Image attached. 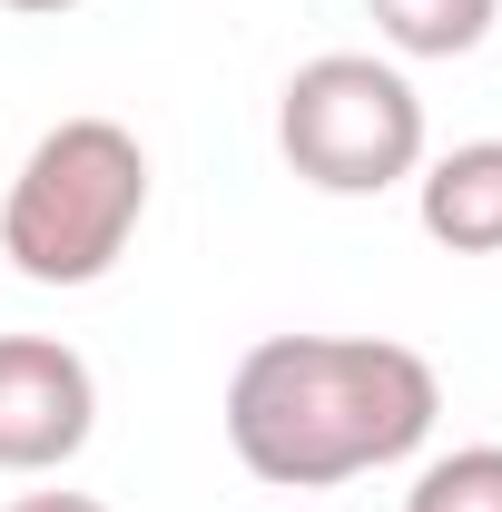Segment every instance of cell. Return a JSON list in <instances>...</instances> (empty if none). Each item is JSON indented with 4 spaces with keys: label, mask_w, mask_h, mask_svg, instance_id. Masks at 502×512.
<instances>
[{
    "label": "cell",
    "mask_w": 502,
    "mask_h": 512,
    "mask_svg": "<svg viewBox=\"0 0 502 512\" xmlns=\"http://www.w3.org/2000/svg\"><path fill=\"white\" fill-rule=\"evenodd\" d=\"M404 512H502V444H453L414 473Z\"/></svg>",
    "instance_id": "7"
},
{
    "label": "cell",
    "mask_w": 502,
    "mask_h": 512,
    "mask_svg": "<svg viewBox=\"0 0 502 512\" xmlns=\"http://www.w3.org/2000/svg\"><path fill=\"white\" fill-rule=\"evenodd\" d=\"M276 158L315 197H384L424 168V99L375 50H315L276 89Z\"/></svg>",
    "instance_id": "3"
},
{
    "label": "cell",
    "mask_w": 502,
    "mask_h": 512,
    "mask_svg": "<svg viewBox=\"0 0 502 512\" xmlns=\"http://www.w3.org/2000/svg\"><path fill=\"white\" fill-rule=\"evenodd\" d=\"M10 512H109V503H89V493H20Z\"/></svg>",
    "instance_id": "8"
},
{
    "label": "cell",
    "mask_w": 502,
    "mask_h": 512,
    "mask_svg": "<svg viewBox=\"0 0 502 512\" xmlns=\"http://www.w3.org/2000/svg\"><path fill=\"white\" fill-rule=\"evenodd\" d=\"M0 10H20V20H60V10H79V0H0Z\"/></svg>",
    "instance_id": "9"
},
{
    "label": "cell",
    "mask_w": 502,
    "mask_h": 512,
    "mask_svg": "<svg viewBox=\"0 0 502 512\" xmlns=\"http://www.w3.org/2000/svg\"><path fill=\"white\" fill-rule=\"evenodd\" d=\"M414 217L443 256H502V138H463L414 168Z\"/></svg>",
    "instance_id": "5"
},
{
    "label": "cell",
    "mask_w": 502,
    "mask_h": 512,
    "mask_svg": "<svg viewBox=\"0 0 502 512\" xmlns=\"http://www.w3.org/2000/svg\"><path fill=\"white\" fill-rule=\"evenodd\" d=\"M99 434V375L60 335H0V473H60Z\"/></svg>",
    "instance_id": "4"
},
{
    "label": "cell",
    "mask_w": 502,
    "mask_h": 512,
    "mask_svg": "<svg viewBox=\"0 0 502 512\" xmlns=\"http://www.w3.org/2000/svg\"><path fill=\"white\" fill-rule=\"evenodd\" d=\"M365 20L394 60H463L493 40L502 0H365Z\"/></svg>",
    "instance_id": "6"
},
{
    "label": "cell",
    "mask_w": 502,
    "mask_h": 512,
    "mask_svg": "<svg viewBox=\"0 0 502 512\" xmlns=\"http://www.w3.org/2000/svg\"><path fill=\"white\" fill-rule=\"evenodd\" d=\"M443 384L394 335H266L227 375V453L276 493H335L434 434Z\"/></svg>",
    "instance_id": "1"
},
{
    "label": "cell",
    "mask_w": 502,
    "mask_h": 512,
    "mask_svg": "<svg viewBox=\"0 0 502 512\" xmlns=\"http://www.w3.org/2000/svg\"><path fill=\"white\" fill-rule=\"evenodd\" d=\"M148 217V148L119 119H60L30 138L0 197V256L30 286H99Z\"/></svg>",
    "instance_id": "2"
}]
</instances>
